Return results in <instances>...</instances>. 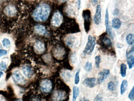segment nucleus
<instances>
[{
    "label": "nucleus",
    "instance_id": "nucleus-2",
    "mask_svg": "<svg viewBox=\"0 0 134 101\" xmlns=\"http://www.w3.org/2000/svg\"><path fill=\"white\" fill-rule=\"evenodd\" d=\"M96 38L90 35H89L88 41L83 52L84 55H91L92 54L96 45Z\"/></svg>",
    "mask_w": 134,
    "mask_h": 101
},
{
    "label": "nucleus",
    "instance_id": "nucleus-30",
    "mask_svg": "<svg viewBox=\"0 0 134 101\" xmlns=\"http://www.w3.org/2000/svg\"><path fill=\"white\" fill-rule=\"evenodd\" d=\"M2 44L4 47H8L11 45V42L9 39L4 38L2 40Z\"/></svg>",
    "mask_w": 134,
    "mask_h": 101
},
{
    "label": "nucleus",
    "instance_id": "nucleus-20",
    "mask_svg": "<svg viewBox=\"0 0 134 101\" xmlns=\"http://www.w3.org/2000/svg\"><path fill=\"white\" fill-rule=\"evenodd\" d=\"M35 50L38 52L42 53L45 50V46L44 44L40 41H37L34 45Z\"/></svg>",
    "mask_w": 134,
    "mask_h": 101
},
{
    "label": "nucleus",
    "instance_id": "nucleus-13",
    "mask_svg": "<svg viewBox=\"0 0 134 101\" xmlns=\"http://www.w3.org/2000/svg\"><path fill=\"white\" fill-rule=\"evenodd\" d=\"M97 79L96 78H87L83 82V84L89 88H93L96 86L97 83Z\"/></svg>",
    "mask_w": 134,
    "mask_h": 101
},
{
    "label": "nucleus",
    "instance_id": "nucleus-42",
    "mask_svg": "<svg viewBox=\"0 0 134 101\" xmlns=\"http://www.w3.org/2000/svg\"><path fill=\"white\" fill-rule=\"evenodd\" d=\"M3 74H4V73L0 71V78H1V77Z\"/></svg>",
    "mask_w": 134,
    "mask_h": 101
},
{
    "label": "nucleus",
    "instance_id": "nucleus-28",
    "mask_svg": "<svg viewBox=\"0 0 134 101\" xmlns=\"http://www.w3.org/2000/svg\"><path fill=\"white\" fill-rule=\"evenodd\" d=\"M108 89L110 91H113L115 90L116 85L112 81H110L108 84Z\"/></svg>",
    "mask_w": 134,
    "mask_h": 101
},
{
    "label": "nucleus",
    "instance_id": "nucleus-3",
    "mask_svg": "<svg viewBox=\"0 0 134 101\" xmlns=\"http://www.w3.org/2000/svg\"><path fill=\"white\" fill-rule=\"evenodd\" d=\"M82 17L84 20V26L85 32L87 33L90 31L91 22V12L89 9L83 10Z\"/></svg>",
    "mask_w": 134,
    "mask_h": 101
},
{
    "label": "nucleus",
    "instance_id": "nucleus-33",
    "mask_svg": "<svg viewBox=\"0 0 134 101\" xmlns=\"http://www.w3.org/2000/svg\"><path fill=\"white\" fill-rule=\"evenodd\" d=\"M129 98L130 100H133L134 99V87L133 86L131 89V90L129 92Z\"/></svg>",
    "mask_w": 134,
    "mask_h": 101
},
{
    "label": "nucleus",
    "instance_id": "nucleus-22",
    "mask_svg": "<svg viewBox=\"0 0 134 101\" xmlns=\"http://www.w3.org/2000/svg\"><path fill=\"white\" fill-rule=\"evenodd\" d=\"M128 87V82L126 80H123L121 82L120 86V94L123 95L125 93Z\"/></svg>",
    "mask_w": 134,
    "mask_h": 101
},
{
    "label": "nucleus",
    "instance_id": "nucleus-39",
    "mask_svg": "<svg viewBox=\"0 0 134 101\" xmlns=\"http://www.w3.org/2000/svg\"><path fill=\"white\" fill-rule=\"evenodd\" d=\"M78 2V9H80L81 8V0H77Z\"/></svg>",
    "mask_w": 134,
    "mask_h": 101
},
{
    "label": "nucleus",
    "instance_id": "nucleus-1",
    "mask_svg": "<svg viewBox=\"0 0 134 101\" xmlns=\"http://www.w3.org/2000/svg\"><path fill=\"white\" fill-rule=\"evenodd\" d=\"M50 7L46 4L42 3L37 7L33 13L34 19L37 21H45L50 14Z\"/></svg>",
    "mask_w": 134,
    "mask_h": 101
},
{
    "label": "nucleus",
    "instance_id": "nucleus-6",
    "mask_svg": "<svg viewBox=\"0 0 134 101\" xmlns=\"http://www.w3.org/2000/svg\"><path fill=\"white\" fill-rule=\"evenodd\" d=\"M67 98V94L65 91L62 90H57L55 91L52 94L53 101H63Z\"/></svg>",
    "mask_w": 134,
    "mask_h": 101
},
{
    "label": "nucleus",
    "instance_id": "nucleus-24",
    "mask_svg": "<svg viewBox=\"0 0 134 101\" xmlns=\"http://www.w3.org/2000/svg\"><path fill=\"white\" fill-rule=\"evenodd\" d=\"M134 36L133 34L131 33L128 34L126 38V42H127V44L129 45H133L134 42Z\"/></svg>",
    "mask_w": 134,
    "mask_h": 101
},
{
    "label": "nucleus",
    "instance_id": "nucleus-36",
    "mask_svg": "<svg viewBox=\"0 0 134 101\" xmlns=\"http://www.w3.org/2000/svg\"><path fill=\"white\" fill-rule=\"evenodd\" d=\"M119 10H118V9H114L113 12V13H112V14H113V15H114V16H115L117 15L118 14H119Z\"/></svg>",
    "mask_w": 134,
    "mask_h": 101
},
{
    "label": "nucleus",
    "instance_id": "nucleus-29",
    "mask_svg": "<svg viewBox=\"0 0 134 101\" xmlns=\"http://www.w3.org/2000/svg\"><path fill=\"white\" fill-rule=\"evenodd\" d=\"M80 70L79 69L76 71L75 74V79H74V83L75 84H78L80 82Z\"/></svg>",
    "mask_w": 134,
    "mask_h": 101
},
{
    "label": "nucleus",
    "instance_id": "nucleus-35",
    "mask_svg": "<svg viewBox=\"0 0 134 101\" xmlns=\"http://www.w3.org/2000/svg\"><path fill=\"white\" fill-rule=\"evenodd\" d=\"M94 101H102V99L100 95H98L95 98Z\"/></svg>",
    "mask_w": 134,
    "mask_h": 101
},
{
    "label": "nucleus",
    "instance_id": "nucleus-16",
    "mask_svg": "<svg viewBox=\"0 0 134 101\" xmlns=\"http://www.w3.org/2000/svg\"><path fill=\"white\" fill-rule=\"evenodd\" d=\"M65 11L66 14L69 17H73L76 16V10L72 5H68L65 8Z\"/></svg>",
    "mask_w": 134,
    "mask_h": 101
},
{
    "label": "nucleus",
    "instance_id": "nucleus-10",
    "mask_svg": "<svg viewBox=\"0 0 134 101\" xmlns=\"http://www.w3.org/2000/svg\"><path fill=\"white\" fill-rule=\"evenodd\" d=\"M101 12L102 8L100 5H98L96 8V12L94 17V21L95 24L98 25L101 21Z\"/></svg>",
    "mask_w": 134,
    "mask_h": 101
},
{
    "label": "nucleus",
    "instance_id": "nucleus-11",
    "mask_svg": "<svg viewBox=\"0 0 134 101\" xmlns=\"http://www.w3.org/2000/svg\"><path fill=\"white\" fill-rule=\"evenodd\" d=\"M4 13L5 14L9 17H13L16 15L17 13L15 7L13 5H9L6 6L4 9Z\"/></svg>",
    "mask_w": 134,
    "mask_h": 101
},
{
    "label": "nucleus",
    "instance_id": "nucleus-43",
    "mask_svg": "<svg viewBox=\"0 0 134 101\" xmlns=\"http://www.w3.org/2000/svg\"><path fill=\"white\" fill-rule=\"evenodd\" d=\"M16 101H22V100H17Z\"/></svg>",
    "mask_w": 134,
    "mask_h": 101
},
{
    "label": "nucleus",
    "instance_id": "nucleus-5",
    "mask_svg": "<svg viewBox=\"0 0 134 101\" xmlns=\"http://www.w3.org/2000/svg\"><path fill=\"white\" fill-rule=\"evenodd\" d=\"M63 20V15L59 11L54 13L52 19L51 23L55 27H59L62 24Z\"/></svg>",
    "mask_w": 134,
    "mask_h": 101
},
{
    "label": "nucleus",
    "instance_id": "nucleus-21",
    "mask_svg": "<svg viewBox=\"0 0 134 101\" xmlns=\"http://www.w3.org/2000/svg\"><path fill=\"white\" fill-rule=\"evenodd\" d=\"M121 22L119 18H114L112 20V27L114 29H118L121 26Z\"/></svg>",
    "mask_w": 134,
    "mask_h": 101
},
{
    "label": "nucleus",
    "instance_id": "nucleus-12",
    "mask_svg": "<svg viewBox=\"0 0 134 101\" xmlns=\"http://www.w3.org/2000/svg\"><path fill=\"white\" fill-rule=\"evenodd\" d=\"M65 44L70 48H72L76 44L77 39L73 35H69L66 37L65 40Z\"/></svg>",
    "mask_w": 134,
    "mask_h": 101
},
{
    "label": "nucleus",
    "instance_id": "nucleus-31",
    "mask_svg": "<svg viewBox=\"0 0 134 101\" xmlns=\"http://www.w3.org/2000/svg\"><path fill=\"white\" fill-rule=\"evenodd\" d=\"M95 65L97 68H99L100 67V63L101 62L100 56V55L96 56L95 57Z\"/></svg>",
    "mask_w": 134,
    "mask_h": 101
},
{
    "label": "nucleus",
    "instance_id": "nucleus-38",
    "mask_svg": "<svg viewBox=\"0 0 134 101\" xmlns=\"http://www.w3.org/2000/svg\"><path fill=\"white\" fill-rule=\"evenodd\" d=\"M60 3H64V2H67L69 0H57Z\"/></svg>",
    "mask_w": 134,
    "mask_h": 101
},
{
    "label": "nucleus",
    "instance_id": "nucleus-9",
    "mask_svg": "<svg viewBox=\"0 0 134 101\" xmlns=\"http://www.w3.org/2000/svg\"><path fill=\"white\" fill-rule=\"evenodd\" d=\"M105 25H106V30L107 33L109 34L110 36L112 38H113V34L109 22V15H108V9L107 8L106 12V15H105Z\"/></svg>",
    "mask_w": 134,
    "mask_h": 101
},
{
    "label": "nucleus",
    "instance_id": "nucleus-27",
    "mask_svg": "<svg viewBox=\"0 0 134 101\" xmlns=\"http://www.w3.org/2000/svg\"><path fill=\"white\" fill-rule=\"evenodd\" d=\"M84 68L85 70L87 72H90L93 69V65L91 63L87 62L84 66Z\"/></svg>",
    "mask_w": 134,
    "mask_h": 101
},
{
    "label": "nucleus",
    "instance_id": "nucleus-7",
    "mask_svg": "<svg viewBox=\"0 0 134 101\" xmlns=\"http://www.w3.org/2000/svg\"><path fill=\"white\" fill-rule=\"evenodd\" d=\"M40 86L42 92L48 93L50 92L52 89V82L49 79H44L41 83Z\"/></svg>",
    "mask_w": 134,
    "mask_h": 101
},
{
    "label": "nucleus",
    "instance_id": "nucleus-34",
    "mask_svg": "<svg viewBox=\"0 0 134 101\" xmlns=\"http://www.w3.org/2000/svg\"><path fill=\"white\" fill-rule=\"evenodd\" d=\"M8 52L4 50H0V58L7 55Z\"/></svg>",
    "mask_w": 134,
    "mask_h": 101
},
{
    "label": "nucleus",
    "instance_id": "nucleus-40",
    "mask_svg": "<svg viewBox=\"0 0 134 101\" xmlns=\"http://www.w3.org/2000/svg\"><path fill=\"white\" fill-rule=\"evenodd\" d=\"M117 46L118 48H122L123 46L122 44L118 43L117 44Z\"/></svg>",
    "mask_w": 134,
    "mask_h": 101
},
{
    "label": "nucleus",
    "instance_id": "nucleus-25",
    "mask_svg": "<svg viewBox=\"0 0 134 101\" xmlns=\"http://www.w3.org/2000/svg\"><path fill=\"white\" fill-rule=\"evenodd\" d=\"M127 67L124 63L121 64L120 66V74L123 77H125L126 75V71Z\"/></svg>",
    "mask_w": 134,
    "mask_h": 101
},
{
    "label": "nucleus",
    "instance_id": "nucleus-17",
    "mask_svg": "<svg viewBox=\"0 0 134 101\" xmlns=\"http://www.w3.org/2000/svg\"><path fill=\"white\" fill-rule=\"evenodd\" d=\"M61 76L67 83L70 82L72 79V75L67 70L62 71L61 72Z\"/></svg>",
    "mask_w": 134,
    "mask_h": 101
},
{
    "label": "nucleus",
    "instance_id": "nucleus-32",
    "mask_svg": "<svg viewBox=\"0 0 134 101\" xmlns=\"http://www.w3.org/2000/svg\"><path fill=\"white\" fill-rule=\"evenodd\" d=\"M7 65L6 63L4 61H2L0 63V70L4 71L7 69Z\"/></svg>",
    "mask_w": 134,
    "mask_h": 101
},
{
    "label": "nucleus",
    "instance_id": "nucleus-15",
    "mask_svg": "<svg viewBox=\"0 0 134 101\" xmlns=\"http://www.w3.org/2000/svg\"><path fill=\"white\" fill-rule=\"evenodd\" d=\"M65 50L62 47H57L54 50V55L55 57L58 59H61L65 55Z\"/></svg>",
    "mask_w": 134,
    "mask_h": 101
},
{
    "label": "nucleus",
    "instance_id": "nucleus-14",
    "mask_svg": "<svg viewBox=\"0 0 134 101\" xmlns=\"http://www.w3.org/2000/svg\"><path fill=\"white\" fill-rule=\"evenodd\" d=\"M22 71L24 75L28 78H30L33 76L34 73L32 68L28 66H23L22 67Z\"/></svg>",
    "mask_w": 134,
    "mask_h": 101
},
{
    "label": "nucleus",
    "instance_id": "nucleus-4",
    "mask_svg": "<svg viewBox=\"0 0 134 101\" xmlns=\"http://www.w3.org/2000/svg\"><path fill=\"white\" fill-rule=\"evenodd\" d=\"M12 78L14 83L16 84L24 85L27 83L26 79L18 70H15L13 72Z\"/></svg>",
    "mask_w": 134,
    "mask_h": 101
},
{
    "label": "nucleus",
    "instance_id": "nucleus-41",
    "mask_svg": "<svg viewBox=\"0 0 134 101\" xmlns=\"http://www.w3.org/2000/svg\"><path fill=\"white\" fill-rule=\"evenodd\" d=\"M79 101H90L88 99H86L85 98H83L82 99H81Z\"/></svg>",
    "mask_w": 134,
    "mask_h": 101
},
{
    "label": "nucleus",
    "instance_id": "nucleus-19",
    "mask_svg": "<svg viewBox=\"0 0 134 101\" xmlns=\"http://www.w3.org/2000/svg\"><path fill=\"white\" fill-rule=\"evenodd\" d=\"M35 31L37 34L42 35L45 34L46 32L45 27L42 25H36L35 27Z\"/></svg>",
    "mask_w": 134,
    "mask_h": 101
},
{
    "label": "nucleus",
    "instance_id": "nucleus-26",
    "mask_svg": "<svg viewBox=\"0 0 134 101\" xmlns=\"http://www.w3.org/2000/svg\"><path fill=\"white\" fill-rule=\"evenodd\" d=\"M103 44L107 47H111L112 46V42L110 39L106 37L104 38L102 40Z\"/></svg>",
    "mask_w": 134,
    "mask_h": 101
},
{
    "label": "nucleus",
    "instance_id": "nucleus-18",
    "mask_svg": "<svg viewBox=\"0 0 134 101\" xmlns=\"http://www.w3.org/2000/svg\"><path fill=\"white\" fill-rule=\"evenodd\" d=\"M127 63L129 69H131L134 67V57L133 54L126 55Z\"/></svg>",
    "mask_w": 134,
    "mask_h": 101
},
{
    "label": "nucleus",
    "instance_id": "nucleus-23",
    "mask_svg": "<svg viewBox=\"0 0 134 101\" xmlns=\"http://www.w3.org/2000/svg\"><path fill=\"white\" fill-rule=\"evenodd\" d=\"M80 94V90L77 86H74L73 88V97L72 101H76Z\"/></svg>",
    "mask_w": 134,
    "mask_h": 101
},
{
    "label": "nucleus",
    "instance_id": "nucleus-8",
    "mask_svg": "<svg viewBox=\"0 0 134 101\" xmlns=\"http://www.w3.org/2000/svg\"><path fill=\"white\" fill-rule=\"evenodd\" d=\"M110 71L108 69H104L99 73L97 78V82L100 84L104 82V81L109 75Z\"/></svg>",
    "mask_w": 134,
    "mask_h": 101
},
{
    "label": "nucleus",
    "instance_id": "nucleus-37",
    "mask_svg": "<svg viewBox=\"0 0 134 101\" xmlns=\"http://www.w3.org/2000/svg\"><path fill=\"white\" fill-rule=\"evenodd\" d=\"M91 2L93 5H96L98 2V0H91Z\"/></svg>",
    "mask_w": 134,
    "mask_h": 101
}]
</instances>
